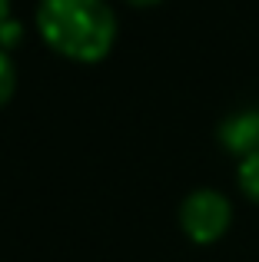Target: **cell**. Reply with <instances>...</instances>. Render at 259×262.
<instances>
[{"label": "cell", "mask_w": 259, "mask_h": 262, "mask_svg": "<svg viewBox=\"0 0 259 262\" xmlns=\"http://www.w3.org/2000/svg\"><path fill=\"white\" fill-rule=\"evenodd\" d=\"M220 140L229 153L236 156H253L259 153V110H243V113H233L220 129Z\"/></svg>", "instance_id": "cell-3"}, {"label": "cell", "mask_w": 259, "mask_h": 262, "mask_svg": "<svg viewBox=\"0 0 259 262\" xmlns=\"http://www.w3.org/2000/svg\"><path fill=\"white\" fill-rule=\"evenodd\" d=\"M37 27L53 50L80 63L103 60L117 37V17L106 0H44Z\"/></svg>", "instance_id": "cell-1"}, {"label": "cell", "mask_w": 259, "mask_h": 262, "mask_svg": "<svg viewBox=\"0 0 259 262\" xmlns=\"http://www.w3.org/2000/svg\"><path fill=\"white\" fill-rule=\"evenodd\" d=\"M229 219H233L229 199L213 189H196L183 199L180 223L193 243H216L229 229Z\"/></svg>", "instance_id": "cell-2"}, {"label": "cell", "mask_w": 259, "mask_h": 262, "mask_svg": "<svg viewBox=\"0 0 259 262\" xmlns=\"http://www.w3.org/2000/svg\"><path fill=\"white\" fill-rule=\"evenodd\" d=\"M13 93V63L4 50H0V103Z\"/></svg>", "instance_id": "cell-5"}, {"label": "cell", "mask_w": 259, "mask_h": 262, "mask_svg": "<svg viewBox=\"0 0 259 262\" xmlns=\"http://www.w3.org/2000/svg\"><path fill=\"white\" fill-rule=\"evenodd\" d=\"M7 4H10V0H0V27L10 20V17H7Z\"/></svg>", "instance_id": "cell-6"}, {"label": "cell", "mask_w": 259, "mask_h": 262, "mask_svg": "<svg viewBox=\"0 0 259 262\" xmlns=\"http://www.w3.org/2000/svg\"><path fill=\"white\" fill-rule=\"evenodd\" d=\"M130 4H156V0H130Z\"/></svg>", "instance_id": "cell-7"}, {"label": "cell", "mask_w": 259, "mask_h": 262, "mask_svg": "<svg viewBox=\"0 0 259 262\" xmlns=\"http://www.w3.org/2000/svg\"><path fill=\"white\" fill-rule=\"evenodd\" d=\"M240 186L246 189L249 199H256V203H259V153L246 156V160L240 163Z\"/></svg>", "instance_id": "cell-4"}]
</instances>
